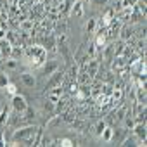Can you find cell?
<instances>
[{
  "label": "cell",
  "instance_id": "obj_18",
  "mask_svg": "<svg viewBox=\"0 0 147 147\" xmlns=\"http://www.w3.org/2000/svg\"><path fill=\"white\" fill-rule=\"evenodd\" d=\"M9 119H11V109L9 107H2L0 109V128H5Z\"/></svg>",
  "mask_w": 147,
  "mask_h": 147
},
{
  "label": "cell",
  "instance_id": "obj_23",
  "mask_svg": "<svg viewBox=\"0 0 147 147\" xmlns=\"http://www.w3.org/2000/svg\"><path fill=\"white\" fill-rule=\"evenodd\" d=\"M87 55H88V57H97V55H99V49H97V45H95L94 42L88 43V47H87Z\"/></svg>",
  "mask_w": 147,
  "mask_h": 147
},
{
  "label": "cell",
  "instance_id": "obj_28",
  "mask_svg": "<svg viewBox=\"0 0 147 147\" xmlns=\"http://www.w3.org/2000/svg\"><path fill=\"white\" fill-rule=\"evenodd\" d=\"M92 2H94V4H97V5H104L107 0H92Z\"/></svg>",
  "mask_w": 147,
  "mask_h": 147
},
{
  "label": "cell",
  "instance_id": "obj_4",
  "mask_svg": "<svg viewBox=\"0 0 147 147\" xmlns=\"http://www.w3.org/2000/svg\"><path fill=\"white\" fill-rule=\"evenodd\" d=\"M126 111H128V106L125 104V102H121L116 109H113L111 113H109V116H107V121L114 126V125H121V121H123V118L126 116Z\"/></svg>",
  "mask_w": 147,
  "mask_h": 147
},
{
  "label": "cell",
  "instance_id": "obj_25",
  "mask_svg": "<svg viewBox=\"0 0 147 147\" xmlns=\"http://www.w3.org/2000/svg\"><path fill=\"white\" fill-rule=\"evenodd\" d=\"M52 142H54V138H52L50 135H45V133H43L42 138H40V145H45V147H47V145H52Z\"/></svg>",
  "mask_w": 147,
  "mask_h": 147
},
{
  "label": "cell",
  "instance_id": "obj_24",
  "mask_svg": "<svg viewBox=\"0 0 147 147\" xmlns=\"http://www.w3.org/2000/svg\"><path fill=\"white\" fill-rule=\"evenodd\" d=\"M4 64H5V67H9V69H16L18 64H19V61H16V59H12V57H7V59H4Z\"/></svg>",
  "mask_w": 147,
  "mask_h": 147
},
{
  "label": "cell",
  "instance_id": "obj_26",
  "mask_svg": "<svg viewBox=\"0 0 147 147\" xmlns=\"http://www.w3.org/2000/svg\"><path fill=\"white\" fill-rule=\"evenodd\" d=\"M9 76H7V73H0V88H5V85L9 83Z\"/></svg>",
  "mask_w": 147,
  "mask_h": 147
},
{
  "label": "cell",
  "instance_id": "obj_1",
  "mask_svg": "<svg viewBox=\"0 0 147 147\" xmlns=\"http://www.w3.org/2000/svg\"><path fill=\"white\" fill-rule=\"evenodd\" d=\"M43 135V130L36 125H26L23 128L14 130L12 140L19 145H40V138Z\"/></svg>",
  "mask_w": 147,
  "mask_h": 147
},
{
  "label": "cell",
  "instance_id": "obj_10",
  "mask_svg": "<svg viewBox=\"0 0 147 147\" xmlns=\"http://www.w3.org/2000/svg\"><path fill=\"white\" fill-rule=\"evenodd\" d=\"M11 106H12V109H14L18 114H21V113L28 107V102H26V99H24L23 95H19V92H18V94L12 95V99H11Z\"/></svg>",
  "mask_w": 147,
  "mask_h": 147
},
{
  "label": "cell",
  "instance_id": "obj_8",
  "mask_svg": "<svg viewBox=\"0 0 147 147\" xmlns=\"http://www.w3.org/2000/svg\"><path fill=\"white\" fill-rule=\"evenodd\" d=\"M133 35H135V26L130 24V23H123L121 28H119L118 38L123 40V42H131L133 40Z\"/></svg>",
  "mask_w": 147,
  "mask_h": 147
},
{
  "label": "cell",
  "instance_id": "obj_15",
  "mask_svg": "<svg viewBox=\"0 0 147 147\" xmlns=\"http://www.w3.org/2000/svg\"><path fill=\"white\" fill-rule=\"evenodd\" d=\"M18 24H19V30H21V31H33L36 23H35L33 19H30V18H24V19L19 21Z\"/></svg>",
  "mask_w": 147,
  "mask_h": 147
},
{
  "label": "cell",
  "instance_id": "obj_17",
  "mask_svg": "<svg viewBox=\"0 0 147 147\" xmlns=\"http://www.w3.org/2000/svg\"><path fill=\"white\" fill-rule=\"evenodd\" d=\"M42 67H43V75L49 76V75H52L55 69H59V64H57L55 61H45Z\"/></svg>",
  "mask_w": 147,
  "mask_h": 147
},
{
  "label": "cell",
  "instance_id": "obj_32",
  "mask_svg": "<svg viewBox=\"0 0 147 147\" xmlns=\"http://www.w3.org/2000/svg\"><path fill=\"white\" fill-rule=\"evenodd\" d=\"M0 109H2V106H0Z\"/></svg>",
  "mask_w": 147,
  "mask_h": 147
},
{
  "label": "cell",
  "instance_id": "obj_9",
  "mask_svg": "<svg viewBox=\"0 0 147 147\" xmlns=\"http://www.w3.org/2000/svg\"><path fill=\"white\" fill-rule=\"evenodd\" d=\"M113 19H114V9L109 7V9H106V12L102 14V18L97 19V30H106L113 23Z\"/></svg>",
  "mask_w": 147,
  "mask_h": 147
},
{
  "label": "cell",
  "instance_id": "obj_6",
  "mask_svg": "<svg viewBox=\"0 0 147 147\" xmlns=\"http://www.w3.org/2000/svg\"><path fill=\"white\" fill-rule=\"evenodd\" d=\"M57 85H64V71L61 69H55L52 75H49V80L45 83V88H52V87H57Z\"/></svg>",
  "mask_w": 147,
  "mask_h": 147
},
{
  "label": "cell",
  "instance_id": "obj_29",
  "mask_svg": "<svg viewBox=\"0 0 147 147\" xmlns=\"http://www.w3.org/2000/svg\"><path fill=\"white\" fill-rule=\"evenodd\" d=\"M5 36V30L4 28H0V38H4Z\"/></svg>",
  "mask_w": 147,
  "mask_h": 147
},
{
  "label": "cell",
  "instance_id": "obj_2",
  "mask_svg": "<svg viewBox=\"0 0 147 147\" xmlns=\"http://www.w3.org/2000/svg\"><path fill=\"white\" fill-rule=\"evenodd\" d=\"M26 66L36 69V67H42L43 62L47 61V49L43 45H30V47H24V55H23Z\"/></svg>",
  "mask_w": 147,
  "mask_h": 147
},
{
  "label": "cell",
  "instance_id": "obj_20",
  "mask_svg": "<svg viewBox=\"0 0 147 147\" xmlns=\"http://www.w3.org/2000/svg\"><path fill=\"white\" fill-rule=\"evenodd\" d=\"M21 80H23V83H24L26 87H30V88H33V87L36 85V80H35V76L31 75V73H23V75H21Z\"/></svg>",
  "mask_w": 147,
  "mask_h": 147
},
{
  "label": "cell",
  "instance_id": "obj_14",
  "mask_svg": "<svg viewBox=\"0 0 147 147\" xmlns=\"http://www.w3.org/2000/svg\"><path fill=\"white\" fill-rule=\"evenodd\" d=\"M23 55H24V45H23V43L12 45V50H11V55H9V57H12V59H16V61H21Z\"/></svg>",
  "mask_w": 147,
  "mask_h": 147
},
{
  "label": "cell",
  "instance_id": "obj_3",
  "mask_svg": "<svg viewBox=\"0 0 147 147\" xmlns=\"http://www.w3.org/2000/svg\"><path fill=\"white\" fill-rule=\"evenodd\" d=\"M128 71L131 76H138V75H145L147 73V67H145V57L142 55H137L135 59H131L128 62Z\"/></svg>",
  "mask_w": 147,
  "mask_h": 147
},
{
  "label": "cell",
  "instance_id": "obj_12",
  "mask_svg": "<svg viewBox=\"0 0 147 147\" xmlns=\"http://www.w3.org/2000/svg\"><path fill=\"white\" fill-rule=\"evenodd\" d=\"M11 50H12V43L5 36L0 38V55H2V59H7L11 55Z\"/></svg>",
  "mask_w": 147,
  "mask_h": 147
},
{
  "label": "cell",
  "instance_id": "obj_19",
  "mask_svg": "<svg viewBox=\"0 0 147 147\" xmlns=\"http://www.w3.org/2000/svg\"><path fill=\"white\" fill-rule=\"evenodd\" d=\"M114 128L113 126H106L104 130H102V133H100V138H102V142H106V144H109L114 137Z\"/></svg>",
  "mask_w": 147,
  "mask_h": 147
},
{
  "label": "cell",
  "instance_id": "obj_7",
  "mask_svg": "<svg viewBox=\"0 0 147 147\" xmlns=\"http://www.w3.org/2000/svg\"><path fill=\"white\" fill-rule=\"evenodd\" d=\"M128 62H130V61H128L123 54H121V55H114L113 61H111V71L118 75V73H121L123 69L128 67Z\"/></svg>",
  "mask_w": 147,
  "mask_h": 147
},
{
  "label": "cell",
  "instance_id": "obj_5",
  "mask_svg": "<svg viewBox=\"0 0 147 147\" xmlns=\"http://www.w3.org/2000/svg\"><path fill=\"white\" fill-rule=\"evenodd\" d=\"M131 131H133V137L138 140V145H147L145 144V140H147V126H145V121H142V123H135L133 125V128H131Z\"/></svg>",
  "mask_w": 147,
  "mask_h": 147
},
{
  "label": "cell",
  "instance_id": "obj_22",
  "mask_svg": "<svg viewBox=\"0 0 147 147\" xmlns=\"http://www.w3.org/2000/svg\"><path fill=\"white\" fill-rule=\"evenodd\" d=\"M106 126H107V125H106V121H104V119H99V121L94 125V128H92V130H94V135L100 138V133H102V130H104Z\"/></svg>",
  "mask_w": 147,
  "mask_h": 147
},
{
  "label": "cell",
  "instance_id": "obj_13",
  "mask_svg": "<svg viewBox=\"0 0 147 147\" xmlns=\"http://www.w3.org/2000/svg\"><path fill=\"white\" fill-rule=\"evenodd\" d=\"M133 95H135V102L147 104V92H145V87H137V88L133 90Z\"/></svg>",
  "mask_w": 147,
  "mask_h": 147
},
{
  "label": "cell",
  "instance_id": "obj_27",
  "mask_svg": "<svg viewBox=\"0 0 147 147\" xmlns=\"http://www.w3.org/2000/svg\"><path fill=\"white\" fill-rule=\"evenodd\" d=\"M5 90H7V94H11V95H14V94H18V87L12 83V82H9L7 85H5Z\"/></svg>",
  "mask_w": 147,
  "mask_h": 147
},
{
  "label": "cell",
  "instance_id": "obj_30",
  "mask_svg": "<svg viewBox=\"0 0 147 147\" xmlns=\"http://www.w3.org/2000/svg\"><path fill=\"white\" fill-rule=\"evenodd\" d=\"M0 28H2V21H0Z\"/></svg>",
  "mask_w": 147,
  "mask_h": 147
},
{
  "label": "cell",
  "instance_id": "obj_11",
  "mask_svg": "<svg viewBox=\"0 0 147 147\" xmlns=\"http://www.w3.org/2000/svg\"><path fill=\"white\" fill-rule=\"evenodd\" d=\"M83 12H85V7H83L82 0H76V2L71 4V9H69V16L71 18H83Z\"/></svg>",
  "mask_w": 147,
  "mask_h": 147
},
{
  "label": "cell",
  "instance_id": "obj_21",
  "mask_svg": "<svg viewBox=\"0 0 147 147\" xmlns=\"http://www.w3.org/2000/svg\"><path fill=\"white\" fill-rule=\"evenodd\" d=\"M61 123H62V116H61V114H55V116H52V118L47 121V128H49V130H52V128L59 126Z\"/></svg>",
  "mask_w": 147,
  "mask_h": 147
},
{
  "label": "cell",
  "instance_id": "obj_16",
  "mask_svg": "<svg viewBox=\"0 0 147 147\" xmlns=\"http://www.w3.org/2000/svg\"><path fill=\"white\" fill-rule=\"evenodd\" d=\"M95 31H97V19L95 18H90L88 23H87V26H85V36L90 38Z\"/></svg>",
  "mask_w": 147,
  "mask_h": 147
},
{
  "label": "cell",
  "instance_id": "obj_31",
  "mask_svg": "<svg viewBox=\"0 0 147 147\" xmlns=\"http://www.w3.org/2000/svg\"><path fill=\"white\" fill-rule=\"evenodd\" d=\"M0 61H2V55H0Z\"/></svg>",
  "mask_w": 147,
  "mask_h": 147
}]
</instances>
